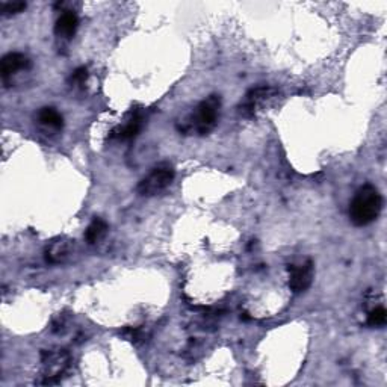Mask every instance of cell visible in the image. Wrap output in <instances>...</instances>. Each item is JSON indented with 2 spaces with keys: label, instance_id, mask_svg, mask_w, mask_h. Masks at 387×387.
Listing matches in <instances>:
<instances>
[{
  "label": "cell",
  "instance_id": "obj_1",
  "mask_svg": "<svg viewBox=\"0 0 387 387\" xmlns=\"http://www.w3.org/2000/svg\"><path fill=\"white\" fill-rule=\"evenodd\" d=\"M383 209V196L374 184L360 188L349 203V219L356 227H366L377 221Z\"/></svg>",
  "mask_w": 387,
  "mask_h": 387
},
{
  "label": "cell",
  "instance_id": "obj_2",
  "mask_svg": "<svg viewBox=\"0 0 387 387\" xmlns=\"http://www.w3.org/2000/svg\"><path fill=\"white\" fill-rule=\"evenodd\" d=\"M219 109H221V99L219 95H210L206 100L201 102L194 111L192 116L184 121L183 132H196L198 135H207L212 132L218 123Z\"/></svg>",
  "mask_w": 387,
  "mask_h": 387
},
{
  "label": "cell",
  "instance_id": "obj_3",
  "mask_svg": "<svg viewBox=\"0 0 387 387\" xmlns=\"http://www.w3.org/2000/svg\"><path fill=\"white\" fill-rule=\"evenodd\" d=\"M175 171L170 164H161L148 173L145 177L138 183L136 192L143 197H155L171 187L174 182Z\"/></svg>",
  "mask_w": 387,
  "mask_h": 387
},
{
  "label": "cell",
  "instance_id": "obj_4",
  "mask_svg": "<svg viewBox=\"0 0 387 387\" xmlns=\"http://www.w3.org/2000/svg\"><path fill=\"white\" fill-rule=\"evenodd\" d=\"M276 94H277V90L272 86L253 88V90H250L247 93L244 102L241 103L239 112L244 117H254L256 116V112L259 111V108H262L263 104L269 102L272 97H276Z\"/></svg>",
  "mask_w": 387,
  "mask_h": 387
},
{
  "label": "cell",
  "instance_id": "obj_5",
  "mask_svg": "<svg viewBox=\"0 0 387 387\" xmlns=\"http://www.w3.org/2000/svg\"><path fill=\"white\" fill-rule=\"evenodd\" d=\"M289 287L294 294H301L312 286L313 281V263L307 260L300 265H289Z\"/></svg>",
  "mask_w": 387,
  "mask_h": 387
},
{
  "label": "cell",
  "instance_id": "obj_6",
  "mask_svg": "<svg viewBox=\"0 0 387 387\" xmlns=\"http://www.w3.org/2000/svg\"><path fill=\"white\" fill-rule=\"evenodd\" d=\"M68 354L64 351H59V353H46L42 354V363L47 365L46 375H44V380L40 381L41 384H55L59 381V377L65 372V369L68 366Z\"/></svg>",
  "mask_w": 387,
  "mask_h": 387
},
{
  "label": "cell",
  "instance_id": "obj_7",
  "mask_svg": "<svg viewBox=\"0 0 387 387\" xmlns=\"http://www.w3.org/2000/svg\"><path fill=\"white\" fill-rule=\"evenodd\" d=\"M31 65V59L28 56L19 54V52H11V54H8L2 58L0 73H2V79L5 82H10L11 79L20 72H29Z\"/></svg>",
  "mask_w": 387,
  "mask_h": 387
},
{
  "label": "cell",
  "instance_id": "obj_8",
  "mask_svg": "<svg viewBox=\"0 0 387 387\" xmlns=\"http://www.w3.org/2000/svg\"><path fill=\"white\" fill-rule=\"evenodd\" d=\"M145 123V117L143 111H136L132 112L130 117L127 118V121L123 126H118L117 129L112 130L111 138H116L120 141H129L134 139L135 136L139 135V132L143 130Z\"/></svg>",
  "mask_w": 387,
  "mask_h": 387
},
{
  "label": "cell",
  "instance_id": "obj_9",
  "mask_svg": "<svg viewBox=\"0 0 387 387\" xmlns=\"http://www.w3.org/2000/svg\"><path fill=\"white\" fill-rule=\"evenodd\" d=\"M79 28V19L73 11H65L59 17L55 24V33L58 38L72 40Z\"/></svg>",
  "mask_w": 387,
  "mask_h": 387
},
{
  "label": "cell",
  "instance_id": "obj_10",
  "mask_svg": "<svg viewBox=\"0 0 387 387\" xmlns=\"http://www.w3.org/2000/svg\"><path fill=\"white\" fill-rule=\"evenodd\" d=\"M70 254H72V242L67 239H58L46 248V260L56 265V263L65 262Z\"/></svg>",
  "mask_w": 387,
  "mask_h": 387
},
{
  "label": "cell",
  "instance_id": "obj_11",
  "mask_svg": "<svg viewBox=\"0 0 387 387\" xmlns=\"http://www.w3.org/2000/svg\"><path fill=\"white\" fill-rule=\"evenodd\" d=\"M38 123L47 130H63L64 118L55 108H42L38 112Z\"/></svg>",
  "mask_w": 387,
  "mask_h": 387
},
{
  "label": "cell",
  "instance_id": "obj_12",
  "mask_svg": "<svg viewBox=\"0 0 387 387\" xmlns=\"http://www.w3.org/2000/svg\"><path fill=\"white\" fill-rule=\"evenodd\" d=\"M106 232H108V224L104 223L102 218H94L85 232V241L90 245H94L103 239Z\"/></svg>",
  "mask_w": 387,
  "mask_h": 387
},
{
  "label": "cell",
  "instance_id": "obj_13",
  "mask_svg": "<svg viewBox=\"0 0 387 387\" xmlns=\"http://www.w3.org/2000/svg\"><path fill=\"white\" fill-rule=\"evenodd\" d=\"M386 321H387V312L384 307H375L374 310L369 312L366 324L369 325V327L378 329V327H384Z\"/></svg>",
  "mask_w": 387,
  "mask_h": 387
},
{
  "label": "cell",
  "instance_id": "obj_14",
  "mask_svg": "<svg viewBox=\"0 0 387 387\" xmlns=\"http://www.w3.org/2000/svg\"><path fill=\"white\" fill-rule=\"evenodd\" d=\"M24 2H5L2 3V13L3 15H14V14H20L26 10Z\"/></svg>",
  "mask_w": 387,
  "mask_h": 387
},
{
  "label": "cell",
  "instance_id": "obj_15",
  "mask_svg": "<svg viewBox=\"0 0 387 387\" xmlns=\"http://www.w3.org/2000/svg\"><path fill=\"white\" fill-rule=\"evenodd\" d=\"M88 79V68L86 67H79L76 68L72 77H70V82L74 85H84Z\"/></svg>",
  "mask_w": 387,
  "mask_h": 387
}]
</instances>
